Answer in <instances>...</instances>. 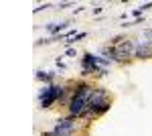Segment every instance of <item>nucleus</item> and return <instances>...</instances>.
Segmentation results:
<instances>
[{
	"label": "nucleus",
	"instance_id": "3",
	"mask_svg": "<svg viewBox=\"0 0 152 136\" xmlns=\"http://www.w3.org/2000/svg\"><path fill=\"white\" fill-rule=\"evenodd\" d=\"M77 118L73 116H67V118H59L55 122V128H53V134L55 136H73L75 130H77Z\"/></svg>",
	"mask_w": 152,
	"mask_h": 136
},
{
	"label": "nucleus",
	"instance_id": "6",
	"mask_svg": "<svg viewBox=\"0 0 152 136\" xmlns=\"http://www.w3.org/2000/svg\"><path fill=\"white\" fill-rule=\"evenodd\" d=\"M75 53H77V51H75V49H71V47H67V49H65V55H69V57H73Z\"/></svg>",
	"mask_w": 152,
	"mask_h": 136
},
{
	"label": "nucleus",
	"instance_id": "7",
	"mask_svg": "<svg viewBox=\"0 0 152 136\" xmlns=\"http://www.w3.org/2000/svg\"><path fill=\"white\" fill-rule=\"evenodd\" d=\"M150 8H152V2H146V4L140 6V10H150Z\"/></svg>",
	"mask_w": 152,
	"mask_h": 136
},
{
	"label": "nucleus",
	"instance_id": "1",
	"mask_svg": "<svg viewBox=\"0 0 152 136\" xmlns=\"http://www.w3.org/2000/svg\"><path fill=\"white\" fill-rule=\"evenodd\" d=\"M94 85L87 83V81H77L75 83V90L71 93L69 102H67V112L73 118H83V114L87 112V102L94 93Z\"/></svg>",
	"mask_w": 152,
	"mask_h": 136
},
{
	"label": "nucleus",
	"instance_id": "4",
	"mask_svg": "<svg viewBox=\"0 0 152 136\" xmlns=\"http://www.w3.org/2000/svg\"><path fill=\"white\" fill-rule=\"evenodd\" d=\"M67 26H69V23H67V21H63V23L49 24V26H47V31H49V33H53V35H57V33H61V35H63V31H65Z\"/></svg>",
	"mask_w": 152,
	"mask_h": 136
},
{
	"label": "nucleus",
	"instance_id": "9",
	"mask_svg": "<svg viewBox=\"0 0 152 136\" xmlns=\"http://www.w3.org/2000/svg\"><path fill=\"white\" fill-rule=\"evenodd\" d=\"M102 10H104V6H95V8H94V14H99Z\"/></svg>",
	"mask_w": 152,
	"mask_h": 136
},
{
	"label": "nucleus",
	"instance_id": "8",
	"mask_svg": "<svg viewBox=\"0 0 152 136\" xmlns=\"http://www.w3.org/2000/svg\"><path fill=\"white\" fill-rule=\"evenodd\" d=\"M71 4H73V2H59V8L63 10V8H67V6H71Z\"/></svg>",
	"mask_w": 152,
	"mask_h": 136
},
{
	"label": "nucleus",
	"instance_id": "5",
	"mask_svg": "<svg viewBox=\"0 0 152 136\" xmlns=\"http://www.w3.org/2000/svg\"><path fill=\"white\" fill-rule=\"evenodd\" d=\"M53 73H47V71H37V79H41V81H45V83H49L51 85V81H53Z\"/></svg>",
	"mask_w": 152,
	"mask_h": 136
},
{
	"label": "nucleus",
	"instance_id": "2",
	"mask_svg": "<svg viewBox=\"0 0 152 136\" xmlns=\"http://www.w3.org/2000/svg\"><path fill=\"white\" fill-rule=\"evenodd\" d=\"M63 96H65V87L63 85H47L39 93V102H41L43 108H53V104L61 102Z\"/></svg>",
	"mask_w": 152,
	"mask_h": 136
}]
</instances>
